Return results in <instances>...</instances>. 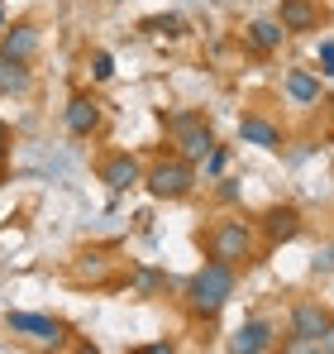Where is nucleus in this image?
<instances>
[{
	"label": "nucleus",
	"instance_id": "obj_2",
	"mask_svg": "<svg viewBox=\"0 0 334 354\" xmlns=\"http://www.w3.org/2000/svg\"><path fill=\"white\" fill-rule=\"evenodd\" d=\"M206 254L210 259H220V263H248L253 259V230L244 225V221H220V225H210L206 230Z\"/></svg>",
	"mask_w": 334,
	"mask_h": 354
},
{
	"label": "nucleus",
	"instance_id": "obj_23",
	"mask_svg": "<svg viewBox=\"0 0 334 354\" xmlns=\"http://www.w3.org/2000/svg\"><path fill=\"white\" fill-rule=\"evenodd\" d=\"M315 350H320V354H334V321L325 326V335H320V345H315Z\"/></svg>",
	"mask_w": 334,
	"mask_h": 354
},
{
	"label": "nucleus",
	"instance_id": "obj_12",
	"mask_svg": "<svg viewBox=\"0 0 334 354\" xmlns=\"http://www.w3.org/2000/svg\"><path fill=\"white\" fill-rule=\"evenodd\" d=\"M0 53H10V58H34L39 53V29L34 24H14V29H5V39H0Z\"/></svg>",
	"mask_w": 334,
	"mask_h": 354
},
{
	"label": "nucleus",
	"instance_id": "obj_8",
	"mask_svg": "<svg viewBox=\"0 0 334 354\" xmlns=\"http://www.w3.org/2000/svg\"><path fill=\"white\" fill-rule=\"evenodd\" d=\"M101 182H106L110 192H129V187L144 182V173H139V163H134L129 153H110V158L101 163Z\"/></svg>",
	"mask_w": 334,
	"mask_h": 354
},
{
	"label": "nucleus",
	"instance_id": "obj_13",
	"mask_svg": "<svg viewBox=\"0 0 334 354\" xmlns=\"http://www.w3.org/2000/svg\"><path fill=\"white\" fill-rule=\"evenodd\" d=\"M263 230H268L273 244L296 239V230H301V211H296V206H277V211H268V216H263Z\"/></svg>",
	"mask_w": 334,
	"mask_h": 354
},
{
	"label": "nucleus",
	"instance_id": "obj_9",
	"mask_svg": "<svg viewBox=\"0 0 334 354\" xmlns=\"http://www.w3.org/2000/svg\"><path fill=\"white\" fill-rule=\"evenodd\" d=\"M62 120H67V129H72L77 139H86V134H96V124H101V106H96L91 96H72Z\"/></svg>",
	"mask_w": 334,
	"mask_h": 354
},
{
	"label": "nucleus",
	"instance_id": "obj_22",
	"mask_svg": "<svg viewBox=\"0 0 334 354\" xmlns=\"http://www.w3.org/2000/svg\"><path fill=\"white\" fill-rule=\"evenodd\" d=\"M153 288H163V278H158V273H139V292L148 297Z\"/></svg>",
	"mask_w": 334,
	"mask_h": 354
},
{
	"label": "nucleus",
	"instance_id": "obj_11",
	"mask_svg": "<svg viewBox=\"0 0 334 354\" xmlns=\"http://www.w3.org/2000/svg\"><path fill=\"white\" fill-rule=\"evenodd\" d=\"M239 139L244 144H258V149H282V129L263 115H244L239 120Z\"/></svg>",
	"mask_w": 334,
	"mask_h": 354
},
{
	"label": "nucleus",
	"instance_id": "obj_24",
	"mask_svg": "<svg viewBox=\"0 0 334 354\" xmlns=\"http://www.w3.org/2000/svg\"><path fill=\"white\" fill-rule=\"evenodd\" d=\"M0 163H5V129H0Z\"/></svg>",
	"mask_w": 334,
	"mask_h": 354
},
{
	"label": "nucleus",
	"instance_id": "obj_25",
	"mask_svg": "<svg viewBox=\"0 0 334 354\" xmlns=\"http://www.w3.org/2000/svg\"><path fill=\"white\" fill-rule=\"evenodd\" d=\"M0 29H5V10H0Z\"/></svg>",
	"mask_w": 334,
	"mask_h": 354
},
{
	"label": "nucleus",
	"instance_id": "obj_3",
	"mask_svg": "<svg viewBox=\"0 0 334 354\" xmlns=\"http://www.w3.org/2000/svg\"><path fill=\"white\" fill-rule=\"evenodd\" d=\"M191 182H196V173H191V163H186L181 153H177V158H163V163H153V168L144 173V187H148L158 201H177V196H186Z\"/></svg>",
	"mask_w": 334,
	"mask_h": 354
},
{
	"label": "nucleus",
	"instance_id": "obj_18",
	"mask_svg": "<svg viewBox=\"0 0 334 354\" xmlns=\"http://www.w3.org/2000/svg\"><path fill=\"white\" fill-rule=\"evenodd\" d=\"M91 72H96V82H110L115 77V58L110 53H96V58H91Z\"/></svg>",
	"mask_w": 334,
	"mask_h": 354
},
{
	"label": "nucleus",
	"instance_id": "obj_10",
	"mask_svg": "<svg viewBox=\"0 0 334 354\" xmlns=\"http://www.w3.org/2000/svg\"><path fill=\"white\" fill-rule=\"evenodd\" d=\"M229 350H239V354H263V350H273V326H268V321H244V326L234 330Z\"/></svg>",
	"mask_w": 334,
	"mask_h": 354
},
{
	"label": "nucleus",
	"instance_id": "obj_1",
	"mask_svg": "<svg viewBox=\"0 0 334 354\" xmlns=\"http://www.w3.org/2000/svg\"><path fill=\"white\" fill-rule=\"evenodd\" d=\"M229 297H234V263H220V259L196 268L191 283H186V306L196 316H220Z\"/></svg>",
	"mask_w": 334,
	"mask_h": 354
},
{
	"label": "nucleus",
	"instance_id": "obj_16",
	"mask_svg": "<svg viewBox=\"0 0 334 354\" xmlns=\"http://www.w3.org/2000/svg\"><path fill=\"white\" fill-rule=\"evenodd\" d=\"M282 34H286V29H282L277 19H253V24H248V44H253L258 53H273V48H282Z\"/></svg>",
	"mask_w": 334,
	"mask_h": 354
},
{
	"label": "nucleus",
	"instance_id": "obj_5",
	"mask_svg": "<svg viewBox=\"0 0 334 354\" xmlns=\"http://www.w3.org/2000/svg\"><path fill=\"white\" fill-rule=\"evenodd\" d=\"M5 326H10L14 335L39 340V345H62V340H67L62 321H53V316H34V311H10V316H5Z\"/></svg>",
	"mask_w": 334,
	"mask_h": 354
},
{
	"label": "nucleus",
	"instance_id": "obj_15",
	"mask_svg": "<svg viewBox=\"0 0 334 354\" xmlns=\"http://www.w3.org/2000/svg\"><path fill=\"white\" fill-rule=\"evenodd\" d=\"M286 96H291L296 106H315V101H320V77L306 72V67L286 72Z\"/></svg>",
	"mask_w": 334,
	"mask_h": 354
},
{
	"label": "nucleus",
	"instance_id": "obj_21",
	"mask_svg": "<svg viewBox=\"0 0 334 354\" xmlns=\"http://www.w3.org/2000/svg\"><path fill=\"white\" fill-rule=\"evenodd\" d=\"M315 268H325V273H334V244H325V249L315 254Z\"/></svg>",
	"mask_w": 334,
	"mask_h": 354
},
{
	"label": "nucleus",
	"instance_id": "obj_6",
	"mask_svg": "<svg viewBox=\"0 0 334 354\" xmlns=\"http://www.w3.org/2000/svg\"><path fill=\"white\" fill-rule=\"evenodd\" d=\"M210 149H215V134H210L206 115H196L191 124H181V129H177V153H181L186 163H206V158H210Z\"/></svg>",
	"mask_w": 334,
	"mask_h": 354
},
{
	"label": "nucleus",
	"instance_id": "obj_14",
	"mask_svg": "<svg viewBox=\"0 0 334 354\" xmlns=\"http://www.w3.org/2000/svg\"><path fill=\"white\" fill-rule=\"evenodd\" d=\"M24 91H29V67H24V58L0 53V96H24Z\"/></svg>",
	"mask_w": 334,
	"mask_h": 354
},
{
	"label": "nucleus",
	"instance_id": "obj_20",
	"mask_svg": "<svg viewBox=\"0 0 334 354\" xmlns=\"http://www.w3.org/2000/svg\"><path fill=\"white\" fill-rule=\"evenodd\" d=\"M224 158H229V153L215 144V149H210V158H206V168H210V173H224Z\"/></svg>",
	"mask_w": 334,
	"mask_h": 354
},
{
	"label": "nucleus",
	"instance_id": "obj_17",
	"mask_svg": "<svg viewBox=\"0 0 334 354\" xmlns=\"http://www.w3.org/2000/svg\"><path fill=\"white\" fill-rule=\"evenodd\" d=\"M144 34H167V39H177V34H186V19H181V15H153V19H144Z\"/></svg>",
	"mask_w": 334,
	"mask_h": 354
},
{
	"label": "nucleus",
	"instance_id": "obj_4",
	"mask_svg": "<svg viewBox=\"0 0 334 354\" xmlns=\"http://www.w3.org/2000/svg\"><path fill=\"white\" fill-rule=\"evenodd\" d=\"M325 326H330V316L315 301H296L291 306V340H282V350H315Z\"/></svg>",
	"mask_w": 334,
	"mask_h": 354
},
{
	"label": "nucleus",
	"instance_id": "obj_7",
	"mask_svg": "<svg viewBox=\"0 0 334 354\" xmlns=\"http://www.w3.org/2000/svg\"><path fill=\"white\" fill-rule=\"evenodd\" d=\"M277 24L286 34H311V29H320V5L315 0H282Z\"/></svg>",
	"mask_w": 334,
	"mask_h": 354
},
{
	"label": "nucleus",
	"instance_id": "obj_19",
	"mask_svg": "<svg viewBox=\"0 0 334 354\" xmlns=\"http://www.w3.org/2000/svg\"><path fill=\"white\" fill-rule=\"evenodd\" d=\"M320 72H325V77H334V39H325V44H320Z\"/></svg>",
	"mask_w": 334,
	"mask_h": 354
}]
</instances>
